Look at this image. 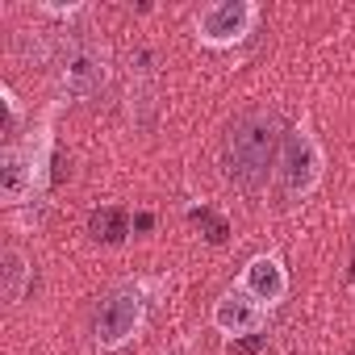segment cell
Masks as SVG:
<instances>
[{
    "label": "cell",
    "instance_id": "cell-1",
    "mask_svg": "<svg viewBox=\"0 0 355 355\" xmlns=\"http://www.w3.org/2000/svg\"><path fill=\"white\" fill-rule=\"evenodd\" d=\"M276 146H280V117L268 109H251L243 113L230 134H226V150H222V167L226 180L243 193H259L268 184V171L276 163Z\"/></svg>",
    "mask_w": 355,
    "mask_h": 355
},
{
    "label": "cell",
    "instance_id": "cell-2",
    "mask_svg": "<svg viewBox=\"0 0 355 355\" xmlns=\"http://www.w3.org/2000/svg\"><path fill=\"white\" fill-rule=\"evenodd\" d=\"M142 313H146V297H142V288L125 284V288L109 293V297L101 301V309H96V322H92V338H96V347H101V351H117V347H125V343L138 334Z\"/></svg>",
    "mask_w": 355,
    "mask_h": 355
},
{
    "label": "cell",
    "instance_id": "cell-3",
    "mask_svg": "<svg viewBox=\"0 0 355 355\" xmlns=\"http://www.w3.org/2000/svg\"><path fill=\"white\" fill-rule=\"evenodd\" d=\"M259 21V5L251 0H218L197 13V38L205 46H239L255 34Z\"/></svg>",
    "mask_w": 355,
    "mask_h": 355
},
{
    "label": "cell",
    "instance_id": "cell-4",
    "mask_svg": "<svg viewBox=\"0 0 355 355\" xmlns=\"http://www.w3.org/2000/svg\"><path fill=\"white\" fill-rule=\"evenodd\" d=\"M322 171H326V155L318 146V138L309 130H293L284 138V150H280V180H284V193L288 197H309L318 184H322Z\"/></svg>",
    "mask_w": 355,
    "mask_h": 355
},
{
    "label": "cell",
    "instance_id": "cell-5",
    "mask_svg": "<svg viewBox=\"0 0 355 355\" xmlns=\"http://www.w3.org/2000/svg\"><path fill=\"white\" fill-rule=\"evenodd\" d=\"M105 76H109L105 51L92 46V42H76V46L63 55V63H59V88H63L67 96H76V101L96 96V92L105 88Z\"/></svg>",
    "mask_w": 355,
    "mask_h": 355
},
{
    "label": "cell",
    "instance_id": "cell-6",
    "mask_svg": "<svg viewBox=\"0 0 355 355\" xmlns=\"http://www.w3.org/2000/svg\"><path fill=\"white\" fill-rule=\"evenodd\" d=\"M239 293H247L251 301H259L263 309L276 305L284 293H288V272L276 255H255L247 268H243V280H239Z\"/></svg>",
    "mask_w": 355,
    "mask_h": 355
},
{
    "label": "cell",
    "instance_id": "cell-7",
    "mask_svg": "<svg viewBox=\"0 0 355 355\" xmlns=\"http://www.w3.org/2000/svg\"><path fill=\"white\" fill-rule=\"evenodd\" d=\"M34 189H38V171H34L30 146H9L0 155V201L21 205Z\"/></svg>",
    "mask_w": 355,
    "mask_h": 355
},
{
    "label": "cell",
    "instance_id": "cell-8",
    "mask_svg": "<svg viewBox=\"0 0 355 355\" xmlns=\"http://www.w3.org/2000/svg\"><path fill=\"white\" fill-rule=\"evenodd\" d=\"M214 326H218L222 334H230V343H234L239 334H259V326H263V305L251 301L247 293H226V297H218V305H214Z\"/></svg>",
    "mask_w": 355,
    "mask_h": 355
},
{
    "label": "cell",
    "instance_id": "cell-9",
    "mask_svg": "<svg viewBox=\"0 0 355 355\" xmlns=\"http://www.w3.org/2000/svg\"><path fill=\"white\" fill-rule=\"evenodd\" d=\"M0 276H5V301L17 305L26 297V284H30V263H26V255L17 247L5 251V259H0Z\"/></svg>",
    "mask_w": 355,
    "mask_h": 355
},
{
    "label": "cell",
    "instance_id": "cell-10",
    "mask_svg": "<svg viewBox=\"0 0 355 355\" xmlns=\"http://www.w3.org/2000/svg\"><path fill=\"white\" fill-rule=\"evenodd\" d=\"M88 230H92L101 243H121V239L130 234V222H125V214H121V209L105 205V209H96V214L88 218Z\"/></svg>",
    "mask_w": 355,
    "mask_h": 355
},
{
    "label": "cell",
    "instance_id": "cell-11",
    "mask_svg": "<svg viewBox=\"0 0 355 355\" xmlns=\"http://www.w3.org/2000/svg\"><path fill=\"white\" fill-rule=\"evenodd\" d=\"M193 222L205 230L209 243H226V222H222L218 214H209V209H193Z\"/></svg>",
    "mask_w": 355,
    "mask_h": 355
},
{
    "label": "cell",
    "instance_id": "cell-12",
    "mask_svg": "<svg viewBox=\"0 0 355 355\" xmlns=\"http://www.w3.org/2000/svg\"><path fill=\"white\" fill-rule=\"evenodd\" d=\"M0 101H5V130H13V125H17V117H21V109H17V96H13V88H0Z\"/></svg>",
    "mask_w": 355,
    "mask_h": 355
},
{
    "label": "cell",
    "instance_id": "cell-13",
    "mask_svg": "<svg viewBox=\"0 0 355 355\" xmlns=\"http://www.w3.org/2000/svg\"><path fill=\"white\" fill-rule=\"evenodd\" d=\"M259 343H263V334H255V338H234L230 347H234V351H255Z\"/></svg>",
    "mask_w": 355,
    "mask_h": 355
},
{
    "label": "cell",
    "instance_id": "cell-14",
    "mask_svg": "<svg viewBox=\"0 0 355 355\" xmlns=\"http://www.w3.org/2000/svg\"><path fill=\"white\" fill-rule=\"evenodd\" d=\"M150 222H155L150 214H138V218H134V230H150Z\"/></svg>",
    "mask_w": 355,
    "mask_h": 355
},
{
    "label": "cell",
    "instance_id": "cell-15",
    "mask_svg": "<svg viewBox=\"0 0 355 355\" xmlns=\"http://www.w3.org/2000/svg\"><path fill=\"white\" fill-rule=\"evenodd\" d=\"M171 355H189V351H171Z\"/></svg>",
    "mask_w": 355,
    "mask_h": 355
}]
</instances>
